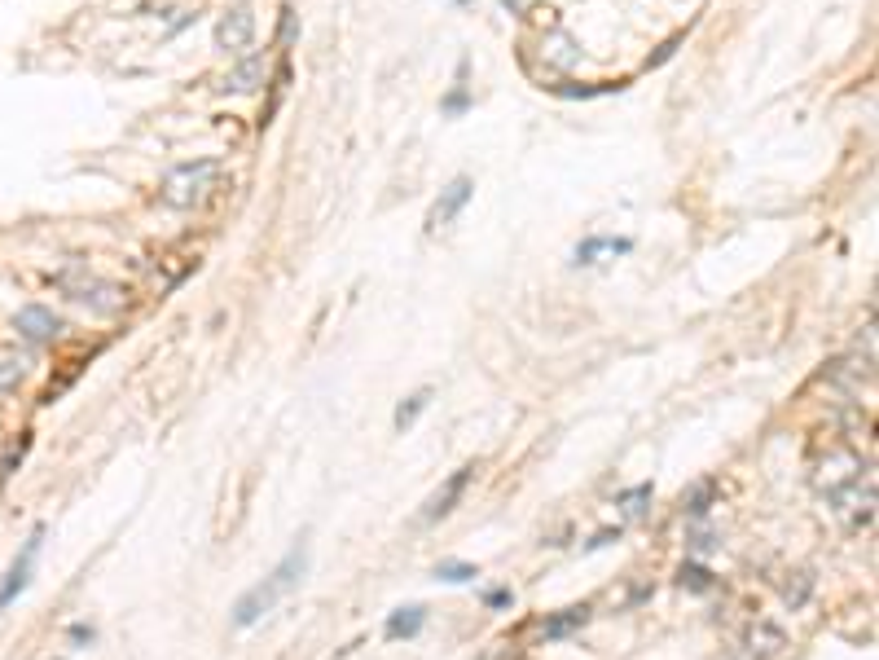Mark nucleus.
I'll list each match as a JSON object with an SVG mask.
<instances>
[{
  "label": "nucleus",
  "instance_id": "f257e3e1",
  "mask_svg": "<svg viewBox=\"0 0 879 660\" xmlns=\"http://www.w3.org/2000/svg\"><path fill=\"white\" fill-rule=\"evenodd\" d=\"M304 572H308V546L299 542V546H291V555H286L282 564H277L269 577L260 581V586L247 590L238 603H233V625H238V630H247V625H255L264 612H273L277 603H282L286 594L299 586V577H304Z\"/></svg>",
  "mask_w": 879,
  "mask_h": 660
},
{
  "label": "nucleus",
  "instance_id": "f03ea898",
  "mask_svg": "<svg viewBox=\"0 0 879 660\" xmlns=\"http://www.w3.org/2000/svg\"><path fill=\"white\" fill-rule=\"evenodd\" d=\"M53 286H58V291H62L71 304H84L93 317H115L119 308L128 304V291H124V286L102 278V273H93L84 260L62 264V269L53 273Z\"/></svg>",
  "mask_w": 879,
  "mask_h": 660
},
{
  "label": "nucleus",
  "instance_id": "7ed1b4c3",
  "mask_svg": "<svg viewBox=\"0 0 879 660\" xmlns=\"http://www.w3.org/2000/svg\"><path fill=\"white\" fill-rule=\"evenodd\" d=\"M225 181V168L216 159H194V163H181L163 176V207H176V212H189V207H203L211 194L220 190Z\"/></svg>",
  "mask_w": 879,
  "mask_h": 660
},
{
  "label": "nucleus",
  "instance_id": "20e7f679",
  "mask_svg": "<svg viewBox=\"0 0 879 660\" xmlns=\"http://www.w3.org/2000/svg\"><path fill=\"white\" fill-rule=\"evenodd\" d=\"M831 511L844 515L849 520V528H866L875 520V480L871 476H858L853 484H844L840 493H831Z\"/></svg>",
  "mask_w": 879,
  "mask_h": 660
},
{
  "label": "nucleus",
  "instance_id": "39448f33",
  "mask_svg": "<svg viewBox=\"0 0 879 660\" xmlns=\"http://www.w3.org/2000/svg\"><path fill=\"white\" fill-rule=\"evenodd\" d=\"M866 471V462L853 454V449H831L827 458L818 462V471H814V484H818V493H840L844 484H853Z\"/></svg>",
  "mask_w": 879,
  "mask_h": 660
},
{
  "label": "nucleus",
  "instance_id": "423d86ee",
  "mask_svg": "<svg viewBox=\"0 0 879 660\" xmlns=\"http://www.w3.org/2000/svg\"><path fill=\"white\" fill-rule=\"evenodd\" d=\"M14 326H18V335L27 339V344H53V339L66 330V322L53 308H44V304H27V308H18V317H14Z\"/></svg>",
  "mask_w": 879,
  "mask_h": 660
},
{
  "label": "nucleus",
  "instance_id": "0eeeda50",
  "mask_svg": "<svg viewBox=\"0 0 879 660\" xmlns=\"http://www.w3.org/2000/svg\"><path fill=\"white\" fill-rule=\"evenodd\" d=\"M251 40H255V14L247 5L229 9V14L216 22V49L220 53H242V49H251Z\"/></svg>",
  "mask_w": 879,
  "mask_h": 660
},
{
  "label": "nucleus",
  "instance_id": "6e6552de",
  "mask_svg": "<svg viewBox=\"0 0 879 660\" xmlns=\"http://www.w3.org/2000/svg\"><path fill=\"white\" fill-rule=\"evenodd\" d=\"M743 647H748L752 660H787V652H792L787 634L778 630L774 621H752L748 630H743Z\"/></svg>",
  "mask_w": 879,
  "mask_h": 660
},
{
  "label": "nucleus",
  "instance_id": "1a4fd4ad",
  "mask_svg": "<svg viewBox=\"0 0 879 660\" xmlns=\"http://www.w3.org/2000/svg\"><path fill=\"white\" fill-rule=\"evenodd\" d=\"M40 542H44V533H40V528L27 537V542H22V555L14 559V568L5 572V586H0V608H9V603H14L18 594L27 590L31 568H36V555H40Z\"/></svg>",
  "mask_w": 879,
  "mask_h": 660
},
{
  "label": "nucleus",
  "instance_id": "9d476101",
  "mask_svg": "<svg viewBox=\"0 0 879 660\" xmlns=\"http://www.w3.org/2000/svg\"><path fill=\"white\" fill-rule=\"evenodd\" d=\"M471 476H475V467H462V471H453L449 480H444V489L436 493V498L427 502V511H422V520H444V515L453 511V506H458V498L466 493V484H471Z\"/></svg>",
  "mask_w": 879,
  "mask_h": 660
},
{
  "label": "nucleus",
  "instance_id": "9b49d317",
  "mask_svg": "<svg viewBox=\"0 0 879 660\" xmlns=\"http://www.w3.org/2000/svg\"><path fill=\"white\" fill-rule=\"evenodd\" d=\"M471 194H475V185H471V181H466V176H458V181H453V185H449V190H444V194L436 198V207H431V216H427V225H431V229H440V225H449V220H453V216H458V212H462V207H466V198H471Z\"/></svg>",
  "mask_w": 879,
  "mask_h": 660
},
{
  "label": "nucleus",
  "instance_id": "f8f14e48",
  "mask_svg": "<svg viewBox=\"0 0 879 660\" xmlns=\"http://www.w3.org/2000/svg\"><path fill=\"white\" fill-rule=\"evenodd\" d=\"M260 84H264V53H251V58H242V62L225 75V88H229V93H255Z\"/></svg>",
  "mask_w": 879,
  "mask_h": 660
},
{
  "label": "nucleus",
  "instance_id": "ddd939ff",
  "mask_svg": "<svg viewBox=\"0 0 879 660\" xmlns=\"http://www.w3.org/2000/svg\"><path fill=\"white\" fill-rule=\"evenodd\" d=\"M541 58H545V66H554V71H572L576 58H581V49L572 44V36H563V31H550V36L541 40Z\"/></svg>",
  "mask_w": 879,
  "mask_h": 660
},
{
  "label": "nucleus",
  "instance_id": "4468645a",
  "mask_svg": "<svg viewBox=\"0 0 879 660\" xmlns=\"http://www.w3.org/2000/svg\"><path fill=\"white\" fill-rule=\"evenodd\" d=\"M585 621H589V608L581 603V608H567V612H559V616H550V621L541 625V634H545V638H567V634L581 630Z\"/></svg>",
  "mask_w": 879,
  "mask_h": 660
},
{
  "label": "nucleus",
  "instance_id": "2eb2a0df",
  "mask_svg": "<svg viewBox=\"0 0 879 660\" xmlns=\"http://www.w3.org/2000/svg\"><path fill=\"white\" fill-rule=\"evenodd\" d=\"M422 621H427V612L422 608H400L387 616V638H414L422 630Z\"/></svg>",
  "mask_w": 879,
  "mask_h": 660
},
{
  "label": "nucleus",
  "instance_id": "dca6fc26",
  "mask_svg": "<svg viewBox=\"0 0 879 660\" xmlns=\"http://www.w3.org/2000/svg\"><path fill=\"white\" fill-rule=\"evenodd\" d=\"M633 242L629 238H589L576 247V264H594V256H603V251H629Z\"/></svg>",
  "mask_w": 879,
  "mask_h": 660
},
{
  "label": "nucleus",
  "instance_id": "f3484780",
  "mask_svg": "<svg viewBox=\"0 0 879 660\" xmlns=\"http://www.w3.org/2000/svg\"><path fill=\"white\" fill-rule=\"evenodd\" d=\"M809 594H814V577H809V572H792V581H783L787 608H805Z\"/></svg>",
  "mask_w": 879,
  "mask_h": 660
},
{
  "label": "nucleus",
  "instance_id": "a211bd4d",
  "mask_svg": "<svg viewBox=\"0 0 879 660\" xmlns=\"http://www.w3.org/2000/svg\"><path fill=\"white\" fill-rule=\"evenodd\" d=\"M427 401H431V392L422 388V392H414V396H409L405 405H400V410H396V427H400V432H405V427H414V423H418V414L427 410Z\"/></svg>",
  "mask_w": 879,
  "mask_h": 660
},
{
  "label": "nucleus",
  "instance_id": "6ab92c4d",
  "mask_svg": "<svg viewBox=\"0 0 879 660\" xmlns=\"http://www.w3.org/2000/svg\"><path fill=\"white\" fill-rule=\"evenodd\" d=\"M677 577H682V586H686V590H695V594L712 590V572H708V568H699V564H686L682 572H677Z\"/></svg>",
  "mask_w": 879,
  "mask_h": 660
},
{
  "label": "nucleus",
  "instance_id": "aec40b11",
  "mask_svg": "<svg viewBox=\"0 0 879 660\" xmlns=\"http://www.w3.org/2000/svg\"><path fill=\"white\" fill-rule=\"evenodd\" d=\"M436 577H440V581H453V586H462V581L480 577V572H475V564H458V559H449V564L436 568Z\"/></svg>",
  "mask_w": 879,
  "mask_h": 660
},
{
  "label": "nucleus",
  "instance_id": "412c9836",
  "mask_svg": "<svg viewBox=\"0 0 879 660\" xmlns=\"http://www.w3.org/2000/svg\"><path fill=\"white\" fill-rule=\"evenodd\" d=\"M22 388V361L0 357V392H18Z\"/></svg>",
  "mask_w": 879,
  "mask_h": 660
},
{
  "label": "nucleus",
  "instance_id": "4be33fe9",
  "mask_svg": "<svg viewBox=\"0 0 879 660\" xmlns=\"http://www.w3.org/2000/svg\"><path fill=\"white\" fill-rule=\"evenodd\" d=\"M620 502H625V511H629V515H642V511H647V506H642V502H651V484H638V489L625 493V498H620Z\"/></svg>",
  "mask_w": 879,
  "mask_h": 660
},
{
  "label": "nucleus",
  "instance_id": "5701e85b",
  "mask_svg": "<svg viewBox=\"0 0 879 660\" xmlns=\"http://www.w3.org/2000/svg\"><path fill=\"white\" fill-rule=\"evenodd\" d=\"M708 498H712V484H699V489L691 493V502H686V511H691V515H704V511H708Z\"/></svg>",
  "mask_w": 879,
  "mask_h": 660
},
{
  "label": "nucleus",
  "instance_id": "b1692460",
  "mask_svg": "<svg viewBox=\"0 0 879 660\" xmlns=\"http://www.w3.org/2000/svg\"><path fill=\"white\" fill-rule=\"evenodd\" d=\"M506 603H510V590H493V594H488V608H506Z\"/></svg>",
  "mask_w": 879,
  "mask_h": 660
}]
</instances>
